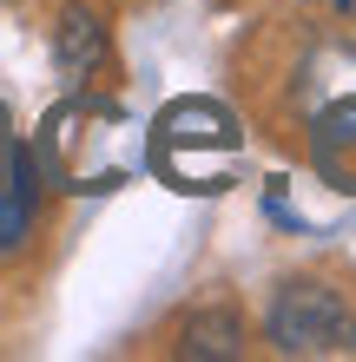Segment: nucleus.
Returning <instances> with one entry per match:
<instances>
[{"instance_id":"f257e3e1","label":"nucleus","mask_w":356,"mask_h":362,"mask_svg":"<svg viewBox=\"0 0 356 362\" xmlns=\"http://www.w3.org/2000/svg\"><path fill=\"white\" fill-rule=\"evenodd\" d=\"M27 152H33L40 185L73 191V198H99V191H119L145 165V125L113 99L73 93L40 119Z\"/></svg>"},{"instance_id":"f03ea898","label":"nucleus","mask_w":356,"mask_h":362,"mask_svg":"<svg viewBox=\"0 0 356 362\" xmlns=\"http://www.w3.org/2000/svg\"><path fill=\"white\" fill-rule=\"evenodd\" d=\"M145 165L159 185H172L178 198H218L244 172V125L231 105L218 99H172L159 105V119L145 125Z\"/></svg>"},{"instance_id":"7ed1b4c3","label":"nucleus","mask_w":356,"mask_h":362,"mask_svg":"<svg viewBox=\"0 0 356 362\" xmlns=\"http://www.w3.org/2000/svg\"><path fill=\"white\" fill-rule=\"evenodd\" d=\"M264 329H270V343H277L284 356H356V316H350V303L330 284H310V276H297V284L277 290Z\"/></svg>"},{"instance_id":"20e7f679","label":"nucleus","mask_w":356,"mask_h":362,"mask_svg":"<svg viewBox=\"0 0 356 362\" xmlns=\"http://www.w3.org/2000/svg\"><path fill=\"white\" fill-rule=\"evenodd\" d=\"M33 211H40V172H33L27 145H13V152L0 158V257L27 244Z\"/></svg>"},{"instance_id":"39448f33","label":"nucleus","mask_w":356,"mask_h":362,"mask_svg":"<svg viewBox=\"0 0 356 362\" xmlns=\"http://www.w3.org/2000/svg\"><path fill=\"white\" fill-rule=\"evenodd\" d=\"M310 145H317V172L337 185V191H356V93L337 99L330 112H317Z\"/></svg>"},{"instance_id":"423d86ee","label":"nucleus","mask_w":356,"mask_h":362,"mask_svg":"<svg viewBox=\"0 0 356 362\" xmlns=\"http://www.w3.org/2000/svg\"><path fill=\"white\" fill-rule=\"evenodd\" d=\"M53 59H59V73H67V86H86V79L106 66V27H99L86 7H67V13H59Z\"/></svg>"},{"instance_id":"0eeeda50","label":"nucleus","mask_w":356,"mask_h":362,"mask_svg":"<svg viewBox=\"0 0 356 362\" xmlns=\"http://www.w3.org/2000/svg\"><path fill=\"white\" fill-rule=\"evenodd\" d=\"M185 356H198V362H218V356H238L244 349V323L231 310H205V316H192L185 323V343H178Z\"/></svg>"},{"instance_id":"6e6552de","label":"nucleus","mask_w":356,"mask_h":362,"mask_svg":"<svg viewBox=\"0 0 356 362\" xmlns=\"http://www.w3.org/2000/svg\"><path fill=\"white\" fill-rule=\"evenodd\" d=\"M13 145H20V139H13V119H7V105H0V158H7Z\"/></svg>"}]
</instances>
